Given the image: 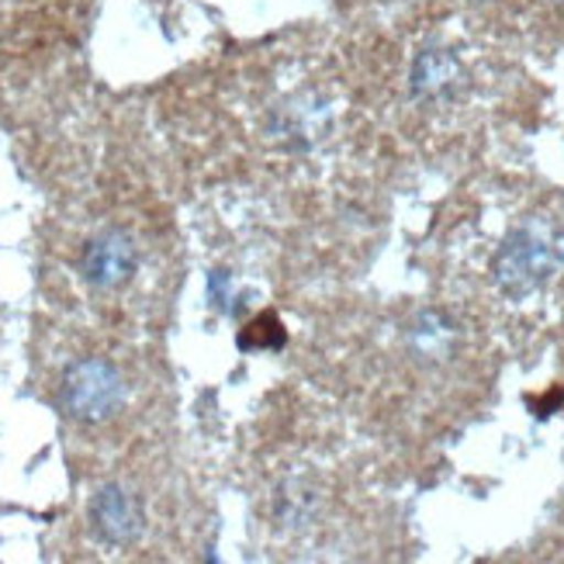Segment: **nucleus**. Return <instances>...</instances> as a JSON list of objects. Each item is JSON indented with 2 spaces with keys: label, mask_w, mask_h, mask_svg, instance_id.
<instances>
[{
  "label": "nucleus",
  "mask_w": 564,
  "mask_h": 564,
  "mask_svg": "<svg viewBox=\"0 0 564 564\" xmlns=\"http://www.w3.org/2000/svg\"><path fill=\"white\" fill-rule=\"evenodd\" d=\"M564 267V229L551 215H527L492 257L496 288L512 302L544 291Z\"/></svg>",
  "instance_id": "nucleus-1"
},
{
  "label": "nucleus",
  "mask_w": 564,
  "mask_h": 564,
  "mask_svg": "<svg viewBox=\"0 0 564 564\" xmlns=\"http://www.w3.org/2000/svg\"><path fill=\"white\" fill-rule=\"evenodd\" d=\"M129 399V384L105 357H84L66 367L59 384V405L69 420L84 426H101L121 412Z\"/></svg>",
  "instance_id": "nucleus-2"
},
{
  "label": "nucleus",
  "mask_w": 564,
  "mask_h": 564,
  "mask_svg": "<svg viewBox=\"0 0 564 564\" xmlns=\"http://www.w3.org/2000/svg\"><path fill=\"white\" fill-rule=\"evenodd\" d=\"M139 271V247L129 232L105 229L80 253V274L94 291H118L126 288Z\"/></svg>",
  "instance_id": "nucleus-3"
},
{
  "label": "nucleus",
  "mask_w": 564,
  "mask_h": 564,
  "mask_svg": "<svg viewBox=\"0 0 564 564\" xmlns=\"http://www.w3.org/2000/svg\"><path fill=\"white\" fill-rule=\"evenodd\" d=\"M90 527L111 547L135 544L145 530L142 502L121 485H101L90 499Z\"/></svg>",
  "instance_id": "nucleus-4"
},
{
  "label": "nucleus",
  "mask_w": 564,
  "mask_h": 564,
  "mask_svg": "<svg viewBox=\"0 0 564 564\" xmlns=\"http://www.w3.org/2000/svg\"><path fill=\"white\" fill-rule=\"evenodd\" d=\"M412 94L423 101H451L460 94L468 73H464L460 59L447 48H423L412 63Z\"/></svg>",
  "instance_id": "nucleus-5"
},
{
  "label": "nucleus",
  "mask_w": 564,
  "mask_h": 564,
  "mask_svg": "<svg viewBox=\"0 0 564 564\" xmlns=\"http://www.w3.org/2000/svg\"><path fill=\"white\" fill-rule=\"evenodd\" d=\"M409 350L423 364H444L457 350V326L444 312H420L409 326Z\"/></svg>",
  "instance_id": "nucleus-6"
},
{
  "label": "nucleus",
  "mask_w": 564,
  "mask_h": 564,
  "mask_svg": "<svg viewBox=\"0 0 564 564\" xmlns=\"http://www.w3.org/2000/svg\"><path fill=\"white\" fill-rule=\"evenodd\" d=\"M284 339H288V333L281 326V318L267 312V315H257L253 323L239 333V347L242 350H281Z\"/></svg>",
  "instance_id": "nucleus-7"
}]
</instances>
